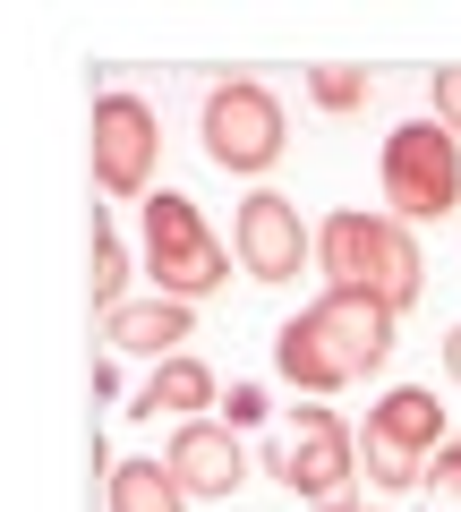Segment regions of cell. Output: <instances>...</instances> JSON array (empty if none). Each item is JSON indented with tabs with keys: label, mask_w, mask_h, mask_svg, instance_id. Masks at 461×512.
<instances>
[{
	"label": "cell",
	"mask_w": 461,
	"mask_h": 512,
	"mask_svg": "<svg viewBox=\"0 0 461 512\" xmlns=\"http://www.w3.org/2000/svg\"><path fill=\"white\" fill-rule=\"evenodd\" d=\"M368 94H376V77L359 69V60H316V69H308V103H316V111H333V120L368 111Z\"/></svg>",
	"instance_id": "14"
},
{
	"label": "cell",
	"mask_w": 461,
	"mask_h": 512,
	"mask_svg": "<svg viewBox=\"0 0 461 512\" xmlns=\"http://www.w3.org/2000/svg\"><path fill=\"white\" fill-rule=\"evenodd\" d=\"M103 504L111 512H188V487L171 478V461H111Z\"/></svg>",
	"instance_id": "13"
},
{
	"label": "cell",
	"mask_w": 461,
	"mask_h": 512,
	"mask_svg": "<svg viewBox=\"0 0 461 512\" xmlns=\"http://www.w3.org/2000/svg\"><path fill=\"white\" fill-rule=\"evenodd\" d=\"M444 376H453V384H461V325H453V333H444Z\"/></svg>",
	"instance_id": "19"
},
{
	"label": "cell",
	"mask_w": 461,
	"mask_h": 512,
	"mask_svg": "<svg viewBox=\"0 0 461 512\" xmlns=\"http://www.w3.org/2000/svg\"><path fill=\"white\" fill-rule=\"evenodd\" d=\"M231 419H240V427L265 419V393H257V384H231Z\"/></svg>",
	"instance_id": "18"
},
{
	"label": "cell",
	"mask_w": 461,
	"mask_h": 512,
	"mask_svg": "<svg viewBox=\"0 0 461 512\" xmlns=\"http://www.w3.org/2000/svg\"><path fill=\"white\" fill-rule=\"evenodd\" d=\"M427 94H436V120H444V128L461 137V60H453V69H436V77H427Z\"/></svg>",
	"instance_id": "17"
},
{
	"label": "cell",
	"mask_w": 461,
	"mask_h": 512,
	"mask_svg": "<svg viewBox=\"0 0 461 512\" xmlns=\"http://www.w3.org/2000/svg\"><path fill=\"white\" fill-rule=\"evenodd\" d=\"M137 231H146V282H154V299L197 308V299H214L222 282H231V248H222L214 222L197 214V197L154 188V197L137 205Z\"/></svg>",
	"instance_id": "3"
},
{
	"label": "cell",
	"mask_w": 461,
	"mask_h": 512,
	"mask_svg": "<svg viewBox=\"0 0 461 512\" xmlns=\"http://www.w3.org/2000/svg\"><path fill=\"white\" fill-rule=\"evenodd\" d=\"M171 478L188 487V504H205V495H240V478H248V453H240V436L231 427H205V419H188L180 436H171Z\"/></svg>",
	"instance_id": "9"
},
{
	"label": "cell",
	"mask_w": 461,
	"mask_h": 512,
	"mask_svg": "<svg viewBox=\"0 0 461 512\" xmlns=\"http://www.w3.org/2000/svg\"><path fill=\"white\" fill-rule=\"evenodd\" d=\"M188 333H197V308H180V299H129V308L103 316V342L120 350V359H180Z\"/></svg>",
	"instance_id": "10"
},
{
	"label": "cell",
	"mask_w": 461,
	"mask_h": 512,
	"mask_svg": "<svg viewBox=\"0 0 461 512\" xmlns=\"http://www.w3.org/2000/svg\"><path fill=\"white\" fill-rule=\"evenodd\" d=\"M214 393H222V384H214V367H205V359H163L129 410H137V419H163V410H171V419H205Z\"/></svg>",
	"instance_id": "12"
},
{
	"label": "cell",
	"mask_w": 461,
	"mask_h": 512,
	"mask_svg": "<svg viewBox=\"0 0 461 512\" xmlns=\"http://www.w3.org/2000/svg\"><path fill=\"white\" fill-rule=\"evenodd\" d=\"M316 265H325L333 291H351V299H376V308H419L427 291V256L419 239H410V222L393 214H325V231H316Z\"/></svg>",
	"instance_id": "2"
},
{
	"label": "cell",
	"mask_w": 461,
	"mask_h": 512,
	"mask_svg": "<svg viewBox=\"0 0 461 512\" xmlns=\"http://www.w3.org/2000/svg\"><path fill=\"white\" fill-rule=\"evenodd\" d=\"M385 171V214L393 222H444L461 214V137L427 111V120H402L376 154Z\"/></svg>",
	"instance_id": "4"
},
{
	"label": "cell",
	"mask_w": 461,
	"mask_h": 512,
	"mask_svg": "<svg viewBox=\"0 0 461 512\" xmlns=\"http://www.w3.org/2000/svg\"><path fill=\"white\" fill-rule=\"evenodd\" d=\"M197 137H205V163L214 171L257 180V171L282 163L291 120H282V103L257 86V77H214V94H205V111H197Z\"/></svg>",
	"instance_id": "5"
},
{
	"label": "cell",
	"mask_w": 461,
	"mask_h": 512,
	"mask_svg": "<svg viewBox=\"0 0 461 512\" xmlns=\"http://www.w3.org/2000/svg\"><path fill=\"white\" fill-rule=\"evenodd\" d=\"M368 436H385V444H402V453L436 461L444 444H453V419H444V402L427 393V384H393L385 402L368 410Z\"/></svg>",
	"instance_id": "11"
},
{
	"label": "cell",
	"mask_w": 461,
	"mask_h": 512,
	"mask_svg": "<svg viewBox=\"0 0 461 512\" xmlns=\"http://www.w3.org/2000/svg\"><path fill=\"white\" fill-rule=\"evenodd\" d=\"M265 470H274L282 487L299 495V504H333V495H351V470H359V427L342 419V410L308 402V410H291V436L265 453Z\"/></svg>",
	"instance_id": "6"
},
{
	"label": "cell",
	"mask_w": 461,
	"mask_h": 512,
	"mask_svg": "<svg viewBox=\"0 0 461 512\" xmlns=\"http://www.w3.org/2000/svg\"><path fill=\"white\" fill-rule=\"evenodd\" d=\"M154 163H163V120H154L146 94L111 86L94 103V188L103 197H154Z\"/></svg>",
	"instance_id": "7"
},
{
	"label": "cell",
	"mask_w": 461,
	"mask_h": 512,
	"mask_svg": "<svg viewBox=\"0 0 461 512\" xmlns=\"http://www.w3.org/2000/svg\"><path fill=\"white\" fill-rule=\"evenodd\" d=\"M393 325H402V316L376 308V299L325 291L316 308H299L291 325L274 333V367L299 384V393H342V384H368L376 367L393 359Z\"/></svg>",
	"instance_id": "1"
},
{
	"label": "cell",
	"mask_w": 461,
	"mask_h": 512,
	"mask_svg": "<svg viewBox=\"0 0 461 512\" xmlns=\"http://www.w3.org/2000/svg\"><path fill=\"white\" fill-rule=\"evenodd\" d=\"M316 512H385V504H359V495H333V504H316Z\"/></svg>",
	"instance_id": "20"
},
{
	"label": "cell",
	"mask_w": 461,
	"mask_h": 512,
	"mask_svg": "<svg viewBox=\"0 0 461 512\" xmlns=\"http://www.w3.org/2000/svg\"><path fill=\"white\" fill-rule=\"evenodd\" d=\"M419 495H427V512H461V453H453V444H444V453L427 461Z\"/></svg>",
	"instance_id": "16"
},
{
	"label": "cell",
	"mask_w": 461,
	"mask_h": 512,
	"mask_svg": "<svg viewBox=\"0 0 461 512\" xmlns=\"http://www.w3.org/2000/svg\"><path fill=\"white\" fill-rule=\"evenodd\" d=\"M453 453H461V436H453Z\"/></svg>",
	"instance_id": "21"
},
{
	"label": "cell",
	"mask_w": 461,
	"mask_h": 512,
	"mask_svg": "<svg viewBox=\"0 0 461 512\" xmlns=\"http://www.w3.org/2000/svg\"><path fill=\"white\" fill-rule=\"evenodd\" d=\"M94 308H129V248H120V231L111 222H94Z\"/></svg>",
	"instance_id": "15"
},
{
	"label": "cell",
	"mask_w": 461,
	"mask_h": 512,
	"mask_svg": "<svg viewBox=\"0 0 461 512\" xmlns=\"http://www.w3.org/2000/svg\"><path fill=\"white\" fill-rule=\"evenodd\" d=\"M231 256H240V274L265 282V291H282V282H299V265L316 256V239L299 231V205L274 197V188H248V205L231 214Z\"/></svg>",
	"instance_id": "8"
}]
</instances>
